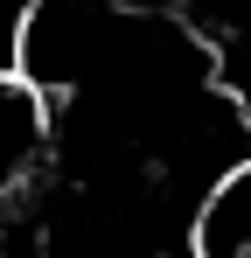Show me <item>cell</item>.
<instances>
[{
    "label": "cell",
    "instance_id": "1",
    "mask_svg": "<svg viewBox=\"0 0 251 258\" xmlns=\"http://www.w3.org/2000/svg\"><path fill=\"white\" fill-rule=\"evenodd\" d=\"M189 258H251V154L203 188L189 216Z\"/></svg>",
    "mask_w": 251,
    "mask_h": 258
}]
</instances>
